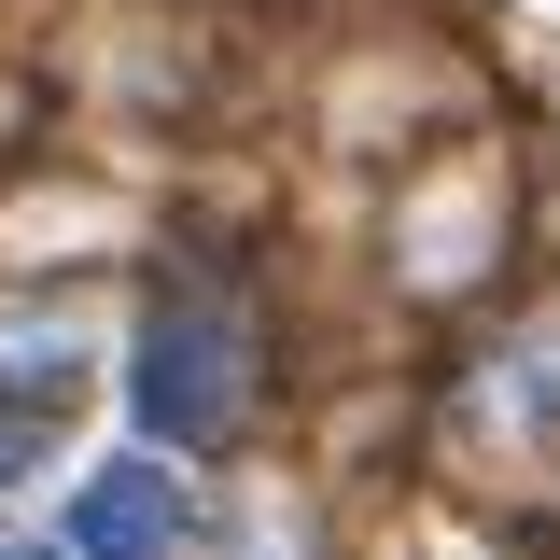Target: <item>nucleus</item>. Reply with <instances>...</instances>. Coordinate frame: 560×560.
<instances>
[{"mask_svg":"<svg viewBox=\"0 0 560 560\" xmlns=\"http://www.w3.org/2000/svg\"><path fill=\"white\" fill-rule=\"evenodd\" d=\"M140 420H154V448H210L238 420V337L210 308H168L154 323V350H140Z\"/></svg>","mask_w":560,"mask_h":560,"instance_id":"1","label":"nucleus"},{"mask_svg":"<svg viewBox=\"0 0 560 560\" xmlns=\"http://www.w3.org/2000/svg\"><path fill=\"white\" fill-rule=\"evenodd\" d=\"M183 518H197V504H183V490L154 477V463H113V477H84V490H70V547H84V560H127V547H168Z\"/></svg>","mask_w":560,"mask_h":560,"instance_id":"2","label":"nucleus"},{"mask_svg":"<svg viewBox=\"0 0 560 560\" xmlns=\"http://www.w3.org/2000/svg\"><path fill=\"white\" fill-rule=\"evenodd\" d=\"M14 463H28V434H14V420H0V477H14Z\"/></svg>","mask_w":560,"mask_h":560,"instance_id":"3","label":"nucleus"}]
</instances>
